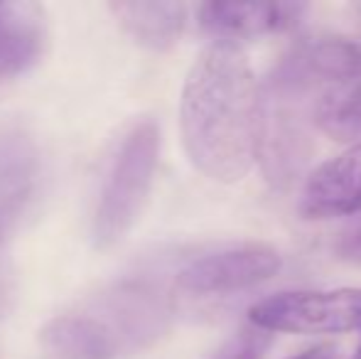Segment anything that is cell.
Wrapping results in <instances>:
<instances>
[{"label": "cell", "instance_id": "obj_13", "mask_svg": "<svg viewBox=\"0 0 361 359\" xmlns=\"http://www.w3.org/2000/svg\"><path fill=\"white\" fill-rule=\"evenodd\" d=\"M8 298H10V278H8V266H5V254H3V219H0V310L5 308Z\"/></svg>", "mask_w": 361, "mask_h": 359}, {"label": "cell", "instance_id": "obj_1", "mask_svg": "<svg viewBox=\"0 0 361 359\" xmlns=\"http://www.w3.org/2000/svg\"><path fill=\"white\" fill-rule=\"evenodd\" d=\"M263 101L258 79L238 44L212 42L185 77L180 133L190 163L204 178L233 185L261 158Z\"/></svg>", "mask_w": 361, "mask_h": 359}, {"label": "cell", "instance_id": "obj_2", "mask_svg": "<svg viewBox=\"0 0 361 359\" xmlns=\"http://www.w3.org/2000/svg\"><path fill=\"white\" fill-rule=\"evenodd\" d=\"M160 160V128L152 118L138 121L123 135L99 192L91 221L96 249L116 246L140 219Z\"/></svg>", "mask_w": 361, "mask_h": 359}, {"label": "cell", "instance_id": "obj_15", "mask_svg": "<svg viewBox=\"0 0 361 359\" xmlns=\"http://www.w3.org/2000/svg\"><path fill=\"white\" fill-rule=\"evenodd\" d=\"M354 359H361V345H359V350H357V355H354Z\"/></svg>", "mask_w": 361, "mask_h": 359}, {"label": "cell", "instance_id": "obj_12", "mask_svg": "<svg viewBox=\"0 0 361 359\" xmlns=\"http://www.w3.org/2000/svg\"><path fill=\"white\" fill-rule=\"evenodd\" d=\"M337 256L344 261H352V264H361V226L339 239Z\"/></svg>", "mask_w": 361, "mask_h": 359}, {"label": "cell", "instance_id": "obj_9", "mask_svg": "<svg viewBox=\"0 0 361 359\" xmlns=\"http://www.w3.org/2000/svg\"><path fill=\"white\" fill-rule=\"evenodd\" d=\"M39 340L59 359H118V350L104 327L86 310L57 315L42 327Z\"/></svg>", "mask_w": 361, "mask_h": 359}, {"label": "cell", "instance_id": "obj_11", "mask_svg": "<svg viewBox=\"0 0 361 359\" xmlns=\"http://www.w3.org/2000/svg\"><path fill=\"white\" fill-rule=\"evenodd\" d=\"M273 342V335L261 327L246 322L243 327H238L226 342L216 350V355L212 359H263Z\"/></svg>", "mask_w": 361, "mask_h": 359}, {"label": "cell", "instance_id": "obj_7", "mask_svg": "<svg viewBox=\"0 0 361 359\" xmlns=\"http://www.w3.org/2000/svg\"><path fill=\"white\" fill-rule=\"evenodd\" d=\"M39 182V150L15 121H0V219L15 217L32 200Z\"/></svg>", "mask_w": 361, "mask_h": 359}, {"label": "cell", "instance_id": "obj_14", "mask_svg": "<svg viewBox=\"0 0 361 359\" xmlns=\"http://www.w3.org/2000/svg\"><path fill=\"white\" fill-rule=\"evenodd\" d=\"M332 355H334V347L317 345V347H310V350L300 352V355L293 359H332Z\"/></svg>", "mask_w": 361, "mask_h": 359}, {"label": "cell", "instance_id": "obj_10", "mask_svg": "<svg viewBox=\"0 0 361 359\" xmlns=\"http://www.w3.org/2000/svg\"><path fill=\"white\" fill-rule=\"evenodd\" d=\"M44 28L32 5L0 3V79L15 77L37 62Z\"/></svg>", "mask_w": 361, "mask_h": 359}, {"label": "cell", "instance_id": "obj_3", "mask_svg": "<svg viewBox=\"0 0 361 359\" xmlns=\"http://www.w3.org/2000/svg\"><path fill=\"white\" fill-rule=\"evenodd\" d=\"M248 322L271 335H337L361 330V288L278 293L258 300L248 310Z\"/></svg>", "mask_w": 361, "mask_h": 359}, {"label": "cell", "instance_id": "obj_5", "mask_svg": "<svg viewBox=\"0 0 361 359\" xmlns=\"http://www.w3.org/2000/svg\"><path fill=\"white\" fill-rule=\"evenodd\" d=\"M298 209L302 219H334L361 212V143L307 175Z\"/></svg>", "mask_w": 361, "mask_h": 359}, {"label": "cell", "instance_id": "obj_4", "mask_svg": "<svg viewBox=\"0 0 361 359\" xmlns=\"http://www.w3.org/2000/svg\"><path fill=\"white\" fill-rule=\"evenodd\" d=\"M283 256L263 241H243L187 261L175 276L177 291L195 298L226 296L266 283L281 271Z\"/></svg>", "mask_w": 361, "mask_h": 359}, {"label": "cell", "instance_id": "obj_6", "mask_svg": "<svg viewBox=\"0 0 361 359\" xmlns=\"http://www.w3.org/2000/svg\"><path fill=\"white\" fill-rule=\"evenodd\" d=\"M305 13V3H204L197 10V23L214 42L236 44V39L286 32Z\"/></svg>", "mask_w": 361, "mask_h": 359}, {"label": "cell", "instance_id": "obj_8", "mask_svg": "<svg viewBox=\"0 0 361 359\" xmlns=\"http://www.w3.org/2000/svg\"><path fill=\"white\" fill-rule=\"evenodd\" d=\"M111 13L130 39L155 52L175 47L187 25V8L175 0H126L111 5Z\"/></svg>", "mask_w": 361, "mask_h": 359}]
</instances>
